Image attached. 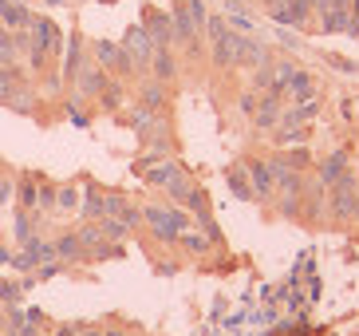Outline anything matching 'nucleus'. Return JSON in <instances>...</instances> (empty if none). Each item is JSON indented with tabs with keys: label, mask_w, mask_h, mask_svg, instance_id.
I'll list each match as a JSON object with an SVG mask.
<instances>
[{
	"label": "nucleus",
	"mask_w": 359,
	"mask_h": 336,
	"mask_svg": "<svg viewBox=\"0 0 359 336\" xmlns=\"http://www.w3.org/2000/svg\"><path fill=\"white\" fill-rule=\"evenodd\" d=\"M182 245H186V250L190 253H210V238H201V233H190V230H182V238H178Z\"/></svg>",
	"instance_id": "31"
},
{
	"label": "nucleus",
	"mask_w": 359,
	"mask_h": 336,
	"mask_svg": "<svg viewBox=\"0 0 359 336\" xmlns=\"http://www.w3.org/2000/svg\"><path fill=\"white\" fill-rule=\"evenodd\" d=\"M249 186H253L257 198H273L276 194V179H273V170H269V162H261V158L249 162Z\"/></svg>",
	"instance_id": "6"
},
{
	"label": "nucleus",
	"mask_w": 359,
	"mask_h": 336,
	"mask_svg": "<svg viewBox=\"0 0 359 336\" xmlns=\"http://www.w3.org/2000/svg\"><path fill=\"white\" fill-rule=\"evenodd\" d=\"M83 218H103V194L99 190H87V202H83Z\"/></svg>",
	"instance_id": "33"
},
{
	"label": "nucleus",
	"mask_w": 359,
	"mask_h": 336,
	"mask_svg": "<svg viewBox=\"0 0 359 336\" xmlns=\"http://www.w3.org/2000/svg\"><path fill=\"white\" fill-rule=\"evenodd\" d=\"M118 48H127V52L135 56L138 63H147V60H150V52H154V40L147 36V28H142V24H135V28H130L127 36H123V44H118Z\"/></svg>",
	"instance_id": "8"
},
{
	"label": "nucleus",
	"mask_w": 359,
	"mask_h": 336,
	"mask_svg": "<svg viewBox=\"0 0 359 336\" xmlns=\"http://www.w3.org/2000/svg\"><path fill=\"white\" fill-rule=\"evenodd\" d=\"M32 238H36V214L32 210H24L20 214V218H16V242H32Z\"/></svg>",
	"instance_id": "25"
},
{
	"label": "nucleus",
	"mask_w": 359,
	"mask_h": 336,
	"mask_svg": "<svg viewBox=\"0 0 359 336\" xmlns=\"http://www.w3.org/2000/svg\"><path fill=\"white\" fill-rule=\"evenodd\" d=\"M75 202H79V190L75 186H64L55 194V206H64V210H75Z\"/></svg>",
	"instance_id": "37"
},
{
	"label": "nucleus",
	"mask_w": 359,
	"mask_h": 336,
	"mask_svg": "<svg viewBox=\"0 0 359 336\" xmlns=\"http://www.w3.org/2000/svg\"><path fill=\"white\" fill-rule=\"evenodd\" d=\"M285 91L292 95L296 103H304V99H316V84H312V75H308V72H292V75H288Z\"/></svg>",
	"instance_id": "14"
},
{
	"label": "nucleus",
	"mask_w": 359,
	"mask_h": 336,
	"mask_svg": "<svg viewBox=\"0 0 359 336\" xmlns=\"http://www.w3.org/2000/svg\"><path fill=\"white\" fill-rule=\"evenodd\" d=\"M28 28H32V48L36 52H52L55 44H60V36H55V24L52 20H40V16H32V24H28Z\"/></svg>",
	"instance_id": "10"
},
{
	"label": "nucleus",
	"mask_w": 359,
	"mask_h": 336,
	"mask_svg": "<svg viewBox=\"0 0 359 336\" xmlns=\"http://www.w3.org/2000/svg\"><path fill=\"white\" fill-rule=\"evenodd\" d=\"M79 336H103V328H79Z\"/></svg>",
	"instance_id": "44"
},
{
	"label": "nucleus",
	"mask_w": 359,
	"mask_h": 336,
	"mask_svg": "<svg viewBox=\"0 0 359 336\" xmlns=\"http://www.w3.org/2000/svg\"><path fill=\"white\" fill-rule=\"evenodd\" d=\"M351 221H359V190H355V206H351Z\"/></svg>",
	"instance_id": "46"
},
{
	"label": "nucleus",
	"mask_w": 359,
	"mask_h": 336,
	"mask_svg": "<svg viewBox=\"0 0 359 336\" xmlns=\"http://www.w3.org/2000/svg\"><path fill=\"white\" fill-rule=\"evenodd\" d=\"M229 186H233V194H237V198H253V186H249V179H245L241 167L229 170Z\"/></svg>",
	"instance_id": "29"
},
{
	"label": "nucleus",
	"mask_w": 359,
	"mask_h": 336,
	"mask_svg": "<svg viewBox=\"0 0 359 336\" xmlns=\"http://www.w3.org/2000/svg\"><path fill=\"white\" fill-rule=\"evenodd\" d=\"M324 198H327V186L316 182V186L308 190V218H320L324 214Z\"/></svg>",
	"instance_id": "27"
},
{
	"label": "nucleus",
	"mask_w": 359,
	"mask_h": 336,
	"mask_svg": "<svg viewBox=\"0 0 359 336\" xmlns=\"http://www.w3.org/2000/svg\"><path fill=\"white\" fill-rule=\"evenodd\" d=\"M103 336H127L123 328H103Z\"/></svg>",
	"instance_id": "47"
},
{
	"label": "nucleus",
	"mask_w": 359,
	"mask_h": 336,
	"mask_svg": "<svg viewBox=\"0 0 359 336\" xmlns=\"http://www.w3.org/2000/svg\"><path fill=\"white\" fill-rule=\"evenodd\" d=\"M103 87H107V72L99 67V63L91 67V72H79V91L83 95H99Z\"/></svg>",
	"instance_id": "19"
},
{
	"label": "nucleus",
	"mask_w": 359,
	"mask_h": 336,
	"mask_svg": "<svg viewBox=\"0 0 359 336\" xmlns=\"http://www.w3.org/2000/svg\"><path fill=\"white\" fill-rule=\"evenodd\" d=\"M162 103H166V91H162L158 79H154V84H147L142 91H138V107H147V111H158Z\"/></svg>",
	"instance_id": "21"
},
{
	"label": "nucleus",
	"mask_w": 359,
	"mask_h": 336,
	"mask_svg": "<svg viewBox=\"0 0 359 336\" xmlns=\"http://www.w3.org/2000/svg\"><path fill=\"white\" fill-rule=\"evenodd\" d=\"M186 12H190V20H194V28H205V20H210V12H205V4H201V0H190V4H186Z\"/></svg>",
	"instance_id": "36"
},
{
	"label": "nucleus",
	"mask_w": 359,
	"mask_h": 336,
	"mask_svg": "<svg viewBox=\"0 0 359 336\" xmlns=\"http://www.w3.org/2000/svg\"><path fill=\"white\" fill-rule=\"evenodd\" d=\"M264 63H269L264 44L241 32V40H237V63H233V67H249V72H257V67H264Z\"/></svg>",
	"instance_id": "5"
},
{
	"label": "nucleus",
	"mask_w": 359,
	"mask_h": 336,
	"mask_svg": "<svg viewBox=\"0 0 359 336\" xmlns=\"http://www.w3.org/2000/svg\"><path fill=\"white\" fill-rule=\"evenodd\" d=\"M123 210H127V202L118 198V194H107L103 198V218H123Z\"/></svg>",
	"instance_id": "35"
},
{
	"label": "nucleus",
	"mask_w": 359,
	"mask_h": 336,
	"mask_svg": "<svg viewBox=\"0 0 359 336\" xmlns=\"http://www.w3.org/2000/svg\"><path fill=\"white\" fill-rule=\"evenodd\" d=\"M130 127L138 131V138H150L158 131V119H154V111H147V107H135V111H130Z\"/></svg>",
	"instance_id": "17"
},
{
	"label": "nucleus",
	"mask_w": 359,
	"mask_h": 336,
	"mask_svg": "<svg viewBox=\"0 0 359 336\" xmlns=\"http://www.w3.org/2000/svg\"><path fill=\"white\" fill-rule=\"evenodd\" d=\"M269 4H280V0H269Z\"/></svg>",
	"instance_id": "50"
},
{
	"label": "nucleus",
	"mask_w": 359,
	"mask_h": 336,
	"mask_svg": "<svg viewBox=\"0 0 359 336\" xmlns=\"http://www.w3.org/2000/svg\"><path fill=\"white\" fill-rule=\"evenodd\" d=\"M99 107H103V111H118V107H123V87H118L115 79H107V87L99 91Z\"/></svg>",
	"instance_id": "22"
},
{
	"label": "nucleus",
	"mask_w": 359,
	"mask_h": 336,
	"mask_svg": "<svg viewBox=\"0 0 359 336\" xmlns=\"http://www.w3.org/2000/svg\"><path fill=\"white\" fill-rule=\"evenodd\" d=\"M95 60H99V67H103V72H111V67H115V60H118V44L99 40L95 44Z\"/></svg>",
	"instance_id": "26"
},
{
	"label": "nucleus",
	"mask_w": 359,
	"mask_h": 336,
	"mask_svg": "<svg viewBox=\"0 0 359 336\" xmlns=\"http://www.w3.org/2000/svg\"><path fill=\"white\" fill-rule=\"evenodd\" d=\"M79 242H83V250H95V245L107 242V238H103V230H99L95 221H91V226H83V230H79Z\"/></svg>",
	"instance_id": "34"
},
{
	"label": "nucleus",
	"mask_w": 359,
	"mask_h": 336,
	"mask_svg": "<svg viewBox=\"0 0 359 336\" xmlns=\"http://www.w3.org/2000/svg\"><path fill=\"white\" fill-rule=\"evenodd\" d=\"M8 190H12V182H0V202L8 198Z\"/></svg>",
	"instance_id": "45"
},
{
	"label": "nucleus",
	"mask_w": 359,
	"mask_h": 336,
	"mask_svg": "<svg viewBox=\"0 0 359 336\" xmlns=\"http://www.w3.org/2000/svg\"><path fill=\"white\" fill-rule=\"evenodd\" d=\"M48 261H55V242H43V238L24 242V253L20 257H12L16 269H36V265H48Z\"/></svg>",
	"instance_id": "3"
},
{
	"label": "nucleus",
	"mask_w": 359,
	"mask_h": 336,
	"mask_svg": "<svg viewBox=\"0 0 359 336\" xmlns=\"http://www.w3.org/2000/svg\"><path fill=\"white\" fill-rule=\"evenodd\" d=\"M225 32H229V28H225L222 16H210V20H205V36H210V40H222Z\"/></svg>",
	"instance_id": "38"
},
{
	"label": "nucleus",
	"mask_w": 359,
	"mask_h": 336,
	"mask_svg": "<svg viewBox=\"0 0 359 336\" xmlns=\"http://www.w3.org/2000/svg\"><path fill=\"white\" fill-rule=\"evenodd\" d=\"M276 138H280V143H300V138H304V127H285V123H280Z\"/></svg>",
	"instance_id": "39"
},
{
	"label": "nucleus",
	"mask_w": 359,
	"mask_h": 336,
	"mask_svg": "<svg viewBox=\"0 0 359 336\" xmlns=\"http://www.w3.org/2000/svg\"><path fill=\"white\" fill-rule=\"evenodd\" d=\"M0 297H4V301H12V305H16V301H20V285H4V281H0Z\"/></svg>",
	"instance_id": "41"
},
{
	"label": "nucleus",
	"mask_w": 359,
	"mask_h": 336,
	"mask_svg": "<svg viewBox=\"0 0 359 336\" xmlns=\"http://www.w3.org/2000/svg\"><path fill=\"white\" fill-rule=\"evenodd\" d=\"M83 72V56H79V36L72 40V52H67V63H64V75L72 79V75Z\"/></svg>",
	"instance_id": "32"
},
{
	"label": "nucleus",
	"mask_w": 359,
	"mask_h": 336,
	"mask_svg": "<svg viewBox=\"0 0 359 336\" xmlns=\"http://www.w3.org/2000/svg\"><path fill=\"white\" fill-rule=\"evenodd\" d=\"M87 250L79 242V233H64L60 242H55V261H83Z\"/></svg>",
	"instance_id": "15"
},
{
	"label": "nucleus",
	"mask_w": 359,
	"mask_h": 336,
	"mask_svg": "<svg viewBox=\"0 0 359 336\" xmlns=\"http://www.w3.org/2000/svg\"><path fill=\"white\" fill-rule=\"evenodd\" d=\"M4 103H8L12 111H20V115H32V111H36V99H32V91H20V87H16V91H12L8 99H4Z\"/></svg>",
	"instance_id": "24"
},
{
	"label": "nucleus",
	"mask_w": 359,
	"mask_h": 336,
	"mask_svg": "<svg viewBox=\"0 0 359 336\" xmlns=\"http://www.w3.org/2000/svg\"><path fill=\"white\" fill-rule=\"evenodd\" d=\"M320 28L324 32H348L351 28V12L348 8H327L324 20H320Z\"/></svg>",
	"instance_id": "20"
},
{
	"label": "nucleus",
	"mask_w": 359,
	"mask_h": 336,
	"mask_svg": "<svg viewBox=\"0 0 359 336\" xmlns=\"http://www.w3.org/2000/svg\"><path fill=\"white\" fill-rule=\"evenodd\" d=\"M40 206H55V190L52 186H40Z\"/></svg>",
	"instance_id": "43"
},
{
	"label": "nucleus",
	"mask_w": 359,
	"mask_h": 336,
	"mask_svg": "<svg viewBox=\"0 0 359 336\" xmlns=\"http://www.w3.org/2000/svg\"><path fill=\"white\" fill-rule=\"evenodd\" d=\"M170 28H174V40H182V44H190V48H194V40H198V28H194L186 4H174V8H170Z\"/></svg>",
	"instance_id": "9"
},
{
	"label": "nucleus",
	"mask_w": 359,
	"mask_h": 336,
	"mask_svg": "<svg viewBox=\"0 0 359 336\" xmlns=\"http://www.w3.org/2000/svg\"><path fill=\"white\" fill-rule=\"evenodd\" d=\"M308 12H312L308 0H280V4H269V16H273L276 24H285V28H300V24L308 20Z\"/></svg>",
	"instance_id": "4"
},
{
	"label": "nucleus",
	"mask_w": 359,
	"mask_h": 336,
	"mask_svg": "<svg viewBox=\"0 0 359 336\" xmlns=\"http://www.w3.org/2000/svg\"><path fill=\"white\" fill-rule=\"evenodd\" d=\"M0 24L12 28V32H20V28L32 24V16H28V8H24L20 0H0Z\"/></svg>",
	"instance_id": "11"
},
{
	"label": "nucleus",
	"mask_w": 359,
	"mask_h": 336,
	"mask_svg": "<svg viewBox=\"0 0 359 336\" xmlns=\"http://www.w3.org/2000/svg\"><path fill=\"white\" fill-rule=\"evenodd\" d=\"M344 170H348V150H336V155H327L324 162H320V182H324V186H332Z\"/></svg>",
	"instance_id": "16"
},
{
	"label": "nucleus",
	"mask_w": 359,
	"mask_h": 336,
	"mask_svg": "<svg viewBox=\"0 0 359 336\" xmlns=\"http://www.w3.org/2000/svg\"><path fill=\"white\" fill-rule=\"evenodd\" d=\"M142 28H147V36H150L154 44H166L170 36H174V32H170V16H166V12H154V16L142 24Z\"/></svg>",
	"instance_id": "18"
},
{
	"label": "nucleus",
	"mask_w": 359,
	"mask_h": 336,
	"mask_svg": "<svg viewBox=\"0 0 359 336\" xmlns=\"http://www.w3.org/2000/svg\"><path fill=\"white\" fill-rule=\"evenodd\" d=\"M280 115H285V111H280V91H264V99L261 103H257V111H253V127H276L280 123Z\"/></svg>",
	"instance_id": "7"
},
{
	"label": "nucleus",
	"mask_w": 359,
	"mask_h": 336,
	"mask_svg": "<svg viewBox=\"0 0 359 336\" xmlns=\"http://www.w3.org/2000/svg\"><path fill=\"white\" fill-rule=\"evenodd\" d=\"M225 16H229V20L237 24V28H241L245 36L253 32V20H249V16H245V12H241V0H229V4H225Z\"/></svg>",
	"instance_id": "28"
},
{
	"label": "nucleus",
	"mask_w": 359,
	"mask_h": 336,
	"mask_svg": "<svg viewBox=\"0 0 359 336\" xmlns=\"http://www.w3.org/2000/svg\"><path fill=\"white\" fill-rule=\"evenodd\" d=\"M95 226L103 230V238H107V242H115V245L123 242V238H127V226H123V218H99Z\"/></svg>",
	"instance_id": "23"
},
{
	"label": "nucleus",
	"mask_w": 359,
	"mask_h": 336,
	"mask_svg": "<svg viewBox=\"0 0 359 336\" xmlns=\"http://www.w3.org/2000/svg\"><path fill=\"white\" fill-rule=\"evenodd\" d=\"M332 4H336V8H348V4H351V0H332Z\"/></svg>",
	"instance_id": "49"
},
{
	"label": "nucleus",
	"mask_w": 359,
	"mask_h": 336,
	"mask_svg": "<svg viewBox=\"0 0 359 336\" xmlns=\"http://www.w3.org/2000/svg\"><path fill=\"white\" fill-rule=\"evenodd\" d=\"M241 111H245V115H253V111H257V91L241 95Z\"/></svg>",
	"instance_id": "42"
},
{
	"label": "nucleus",
	"mask_w": 359,
	"mask_h": 336,
	"mask_svg": "<svg viewBox=\"0 0 359 336\" xmlns=\"http://www.w3.org/2000/svg\"><path fill=\"white\" fill-rule=\"evenodd\" d=\"M237 40H241V32H225L222 40H213V63L217 67H233L237 63Z\"/></svg>",
	"instance_id": "13"
},
{
	"label": "nucleus",
	"mask_w": 359,
	"mask_h": 336,
	"mask_svg": "<svg viewBox=\"0 0 359 336\" xmlns=\"http://www.w3.org/2000/svg\"><path fill=\"white\" fill-rule=\"evenodd\" d=\"M20 206L24 210H36V206H40V186H36L32 179L20 182Z\"/></svg>",
	"instance_id": "30"
},
{
	"label": "nucleus",
	"mask_w": 359,
	"mask_h": 336,
	"mask_svg": "<svg viewBox=\"0 0 359 336\" xmlns=\"http://www.w3.org/2000/svg\"><path fill=\"white\" fill-rule=\"evenodd\" d=\"M285 162H288L292 170H304L308 162H312V155H308V150H292V155H285Z\"/></svg>",
	"instance_id": "40"
},
{
	"label": "nucleus",
	"mask_w": 359,
	"mask_h": 336,
	"mask_svg": "<svg viewBox=\"0 0 359 336\" xmlns=\"http://www.w3.org/2000/svg\"><path fill=\"white\" fill-rule=\"evenodd\" d=\"M150 63H154V75H158V84H166V79H174V75H178V60H174V52H170L166 44H154Z\"/></svg>",
	"instance_id": "12"
},
{
	"label": "nucleus",
	"mask_w": 359,
	"mask_h": 336,
	"mask_svg": "<svg viewBox=\"0 0 359 336\" xmlns=\"http://www.w3.org/2000/svg\"><path fill=\"white\" fill-rule=\"evenodd\" d=\"M142 218H147L150 233H154L158 242H178V238H182V230H190V218H186V210L147 206V210H142Z\"/></svg>",
	"instance_id": "1"
},
{
	"label": "nucleus",
	"mask_w": 359,
	"mask_h": 336,
	"mask_svg": "<svg viewBox=\"0 0 359 336\" xmlns=\"http://www.w3.org/2000/svg\"><path fill=\"white\" fill-rule=\"evenodd\" d=\"M60 336H75V328H72V325H67V328H60Z\"/></svg>",
	"instance_id": "48"
},
{
	"label": "nucleus",
	"mask_w": 359,
	"mask_h": 336,
	"mask_svg": "<svg viewBox=\"0 0 359 336\" xmlns=\"http://www.w3.org/2000/svg\"><path fill=\"white\" fill-rule=\"evenodd\" d=\"M332 218H339V221H351V206H355V179H351L348 170L339 174L336 182H332Z\"/></svg>",
	"instance_id": "2"
}]
</instances>
